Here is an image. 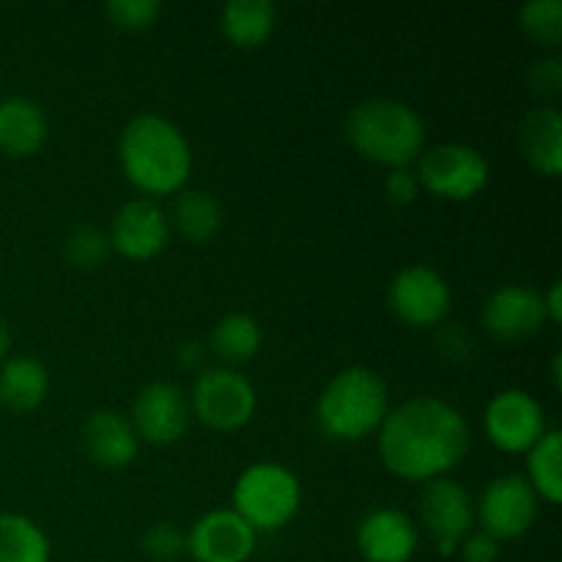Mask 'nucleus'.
I'll list each match as a JSON object with an SVG mask.
<instances>
[{"mask_svg":"<svg viewBox=\"0 0 562 562\" xmlns=\"http://www.w3.org/2000/svg\"><path fill=\"white\" fill-rule=\"evenodd\" d=\"M470 450V426L453 404L417 395L387 412L379 426V456L404 481L445 477Z\"/></svg>","mask_w":562,"mask_h":562,"instance_id":"1","label":"nucleus"},{"mask_svg":"<svg viewBox=\"0 0 562 562\" xmlns=\"http://www.w3.org/2000/svg\"><path fill=\"white\" fill-rule=\"evenodd\" d=\"M124 176L146 195H170L192 173V148L184 132L159 113H137L119 140Z\"/></svg>","mask_w":562,"mask_h":562,"instance_id":"2","label":"nucleus"},{"mask_svg":"<svg viewBox=\"0 0 562 562\" xmlns=\"http://www.w3.org/2000/svg\"><path fill=\"white\" fill-rule=\"evenodd\" d=\"M349 140L362 157L390 168H409L423 154L426 124L415 108L398 99L373 97L355 104L346 121Z\"/></svg>","mask_w":562,"mask_h":562,"instance_id":"3","label":"nucleus"},{"mask_svg":"<svg viewBox=\"0 0 562 562\" xmlns=\"http://www.w3.org/2000/svg\"><path fill=\"white\" fill-rule=\"evenodd\" d=\"M390 412L384 379L366 366H351L335 373L316 404V420L333 439L357 442L379 431Z\"/></svg>","mask_w":562,"mask_h":562,"instance_id":"4","label":"nucleus"},{"mask_svg":"<svg viewBox=\"0 0 562 562\" xmlns=\"http://www.w3.org/2000/svg\"><path fill=\"white\" fill-rule=\"evenodd\" d=\"M300 503V477L278 461H256L234 483V510L256 532H274L289 525Z\"/></svg>","mask_w":562,"mask_h":562,"instance_id":"5","label":"nucleus"},{"mask_svg":"<svg viewBox=\"0 0 562 562\" xmlns=\"http://www.w3.org/2000/svg\"><path fill=\"white\" fill-rule=\"evenodd\" d=\"M190 406L203 426L214 431H236L256 415L258 395L245 373L231 368L203 371L192 384Z\"/></svg>","mask_w":562,"mask_h":562,"instance_id":"6","label":"nucleus"},{"mask_svg":"<svg viewBox=\"0 0 562 562\" xmlns=\"http://www.w3.org/2000/svg\"><path fill=\"white\" fill-rule=\"evenodd\" d=\"M417 181L434 195L467 201L488 184V159L467 143H439L420 154Z\"/></svg>","mask_w":562,"mask_h":562,"instance_id":"7","label":"nucleus"},{"mask_svg":"<svg viewBox=\"0 0 562 562\" xmlns=\"http://www.w3.org/2000/svg\"><path fill=\"white\" fill-rule=\"evenodd\" d=\"M483 532L497 541H514L530 532L538 516V494L525 475L494 477L477 503Z\"/></svg>","mask_w":562,"mask_h":562,"instance_id":"8","label":"nucleus"},{"mask_svg":"<svg viewBox=\"0 0 562 562\" xmlns=\"http://www.w3.org/2000/svg\"><path fill=\"white\" fill-rule=\"evenodd\" d=\"M483 426L499 450L525 453L547 434V415L527 390H503L488 401Z\"/></svg>","mask_w":562,"mask_h":562,"instance_id":"9","label":"nucleus"},{"mask_svg":"<svg viewBox=\"0 0 562 562\" xmlns=\"http://www.w3.org/2000/svg\"><path fill=\"white\" fill-rule=\"evenodd\" d=\"M387 300L395 316L412 327H434L448 316L450 305H453L448 280L437 269L423 267V263L406 267L395 274Z\"/></svg>","mask_w":562,"mask_h":562,"instance_id":"10","label":"nucleus"},{"mask_svg":"<svg viewBox=\"0 0 562 562\" xmlns=\"http://www.w3.org/2000/svg\"><path fill=\"white\" fill-rule=\"evenodd\" d=\"M132 428L148 445H176L190 428V401L173 382H148L132 404Z\"/></svg>","mask_w":562,"mask_h":562,"instance_id":"11","label":"nucleus"},{"mask_svg":"<svg viewBox=\"0 0 562 562\" xmlns=\"http://www.w3.org/2000/svg\"><path fill=\"white\" fill-rule=\"evenodd\" d=\"M420 516L423 525L437 541L439 554H453L459 543L470 536L475 508L472 497L459 481L453 477H434L426 483L420 497Z\"/></svg>","mask_w":562,"mask_h":562,"instance_id":"12","label":"nucleus"},{"mask_svg":"<svg viewBox=\"0 0 562 562\" xmlns=\"http://www.w3.org/2000/svg\"><path fill=\"white\" fill-rule=\"evenodd\" d=\"M256 549V530L234 508L203 514L187 536L195 562H247Z\"/></svg>","mask_w":562,"mask_h":562,"instance_id":"13","label":"nucleus"},{"mask_svg":"<svg viewBox=\"0 0 562 562\" xmlns=\"http://www.w3.org/2000/svg\"><path fill=\"white\" fill-rule=\"evenodd\" d=\"M168 214L151 198H135L119 206L110 225V247L132 261H148L168 245Z\"/></svg>","mask_w":562,"mask_h":562,"instance_id":"14","label":"nucleus"},{"mask_svg":"<svg viewBox=\"0 0 562 562\" xmlns=\"http://www.w3.org/2000/svg\"><path fill=\"white\" fill-rule=\"evenodd\" d=\"M543 296L530 285H499L483 305V324L492 335L505 340L536 335L547 324Z\"/></svg>","mask_w":562,"mask_h":562,"instance_id":"15","label":"nucleus"},{"mask_svg":"<svg viewBox=\"0 0 562 562\" xmlns=\"http://www.w3.org/2000/svg\"><path fill=\"white\" fill-rule=\"evenodd\" d=\"M417 541L415 521L398 508H373L357 527V549L368 562H409Z\"/></svg>","mask_w":562,"mask_h":562,"instance_id":"16","label":"nucleus"},{"mask_svg":"<svg viewBox=\"0 0 562 562\" xmlns=\"http://www.w3.org/2000/svg\"><path fill=\"white\" fill-rule=\"evenodd\" d=\"M88 459L108 470L130 467L137 456V434L132 423L115 409H97L86 417L80 431Z\"/></svg>","mask_w":562,"mask_h":562,"instance_id":"17","label":"nucleus"},{"mask_svg":"<svg viewBox=\"0 0 562 562\" xmlns=\"http://www.w3.org/2000/svg\"><path fill=\"white\" fill-rule=\"evenodd\" d=\"M47 115L42 104L27 97H9L0 102V151L11 157L36 154L47 140Z\"/></svg>","mask_w":562,"mask_h":562,"instance_id":"18","label":"nucleus"},{"mask_svg":"<svg viewBox=\"0 0 562 562\" xmlns=\"http://www.w3.org/2000/svg\"><path fill=\"white\" fill-rule=\"evenodd\" d=\"M519 146L527 162L547 176L562 170V115L558 108H536L521 119Z\"/></svg>","mask_w":562,"mask_h":562,"instance_id":"19","label":"nucleus"},{"mask_svg":"<svg viewBox=\"0 0 562 562\" xmlns=\"http://www.w3.org/2000/svg\"><path fill=\"white\" fill-rule=\"evenodd\" d=\"M49 393V371L36 357H9L0 366V404L14 412H31Z\"/></svg>","mask_w":562,"mask_h":562,"instance_id":"20","label":"nucleus"},{"mask_svg":"<svg viewBox=\"0 0 562 562\" xmlns=\"http://www.w3.org/2000/svg\"><path fill=\"white\" fill-rule=\"evenodd\" d=\"M278 22V11L269 0H228L220 14V25L236 47H258L267 42Z\"/></svg>","mask_w":562,"mask_h":562,"instance_id":"21","label":"nucleus"},{"mask_svg":"<svg viewBox=\"0 0 562 562\" xmlns=\"http://www.w3.org/2000/svg\"><path fill=\"white\" fill-rule=\"evenodd\" d=\"M173 223L190 241H206L223 225V206L206 190H181L173 203Z\"/></svg>","mask_w":562,"mask_h":562,"instance_id":"22","label":"nucleus"},{"mask_svg":"<svg viewBox=\"0 0 562 562\" xmlns=\"http://www.w3.org/2000/svg\"><path fill=\"white\" fill-rule=\"evenodd\" d=\"M261 324L250 316V313H228L214 324L212 335H209V346L217 357L228 362H245L258 355L261 349Z\"/></svg>","mask_w":562,"mask_h":562,"instance_id":"23","label":"nucleus"},{"mask_svg":"<svg viewBox=\"0 0 562 562\" xmlns=\"http://www.w3.org/2000/svg\"><path fill=\"white\" fill-rule=\"evenodd\" d=\"M0 562H49V541L36 521L0 514Z\"/></svg>","mask_w":562,"mask_h":562,"instance_id":"24","label":"nucleus"},{"mask_svg":"<svg viewBox=\"0 0 562 562\" xmlns=\"http://www.w3.org/2000/svg\"><path fill=\"white\" fill-rule=\"evenodd\" d=\"M527 453V481L536 494L558 505L562 499V434L558 428H547V434Z\"/></svg>","mask_w":562,"mask_h":562,"instance_id":"25","label":"nucleus"},{"mask_svg":"<svg viewBox=\"0 0 562 562\" xmlns=\"http://www.w3.org/2000/svg\"><path fill=\"white\" fill-rule=\"evenodd\" d=\"M521 27L538 44L558 47L562 42V0H530L521 5Z\"/></svg>","mask_w":562,"mask_h":562,"instance_id":"26","label":"nucleus"},{"mask_svg":"<svg viewBox=\"0 0 562 562\" xmlns=\"http://www.w3.org/2000/svg\"><path fill=\"white\" fill-rule=\"evenodd\" d=\"M66 261L75 263L80 269H93L108 258L110 252V239L102 228L97 225H77L69 231L64 241Z\"/></svg>","mask_w":562,"mask_h":562,"instance_id":"27","label":"nucleus"},{"mask_svg":"<svg viewBox=\"0 0 562 562\" xmlns=\"http://www.w3.org/2000/svg\"><path fill=\"white\" fill-rule=\"evenodd\" d=\"M143 552L157 562H173L187 552V536L170 521H157L140 538Z\"/></svg>","mask_w":562,"mask_h":562,"instance_id":"28","label":"nucleus"},{"mask_svg":"<svg viewBox=\"0 0 562 562\" xmlns=\"http://www.w3.org/2000/svg\"><path fill=\"white\" fill-rule=\"evenodd\" d=\"M162 11L159 0H110L108 16L126 31H143L151 25Z\"/></svg>","mask_w":562,"mask_h":562,"instance_id":"29","label":"nucleus"},{"mask_svg":"<svg viewBox=\"0 0 562 562\" xmlns=\"http://www.w3.org/2000/svg\"><path fill=\"white\" fill-rule=\"evenodd\" d=\"M527 82L541 97H554L562 88V60L560 58H536L527 69Z\"/></svg>","mask_w":562,"mask_h":562,"instance_id":"30","label":"nucleus"},{"mask_svg":"<svg viewBox=\"0 0 562 562\" xmlns=\"http://www.w3.org/2000/svg\"><path fill=\"white\" fill-rule=\"evenodd\" d=\"M384 192L398 206H409V203H415L417 192H420V181H417V173H412L409 168H393L387 179H384Z\"/></svg>","mask_w":562,"mask_h":562,"instance_id":"31","label":"nucleus"},{"mask_svg":"<svg viewBox=\"0 0 562 562\" xmlns=\"http://www.w3.org/2000/svg\"><path fill=\"white\" fill-rule=\"evenodd\" d=\"M461 554L464 562H494L499 558V541L488 532H470L461 543Z\"/></svg>","mask_w":562,"mask_h":562,"instance_id":"32","label":"nucleus"},{"mask_svg":"<svg viewBox=\"0 0 562 562\" xmlns=\"http://www.w3.org/2000/svg\"><path fill=\"white\" fill-rule=\"evenodd\" d=\"M439 346H442V351L448 357H461L464 351H470V340H467L464 329H461V327L445 329L442 338H439Z\"/></svg>","mask_w":562,"mask_h":562,"instance_id":"33","label":"nucleus"},{"mask_svg":"<svg viewBox=\"0 0 562 562\" xmlns=\"http://www.w3.org/2000/svg\"><path fill=\"white\" fill-rule=\"evenodd\" d=\"M562 283L560 280H554L552 285H549L547 294L543 296V307H547V316L552 318V322H562Z\"/></svg>","mask_w":562,"mask_h":562,"instance_id":"34","label":"nucleus"},{"mask_svg":"<svg viewBox=\"0 0 562 562\" xmlns=\"http://www.w3.org/2000/svg\"><path fill=\"white\" fill-rule=\"evenodd\" d=\"M179 357H181V366L195 368L198 362H201L203 351H201V346H198V344H187V346H181V349H179Z\"/></svg>","mask_w":562,"mask_h":562,"instance_id":"35","label":"nucleus"},{"mask_svg":"<svg viewBox=\"0 0 562 562\" xmlns=\"http://www.w3.org/2000/svg\"><path fill=\"white\" fill-rule=\"evenodd\" d=\"M9 346H11V329H9V324H5V318L0 316V360L5 357Z\"/></svg>","mask_w":562,"mask_h":562,"instance_id":"36","label":"nucleus"},{"mask_svg":"<svg viewBox=\"0 0 562 562\" xmlns=\"http://www.w3.org/2000/svg\"><path fill=\"white\" fill-rule=\"evenodd\" d=\"M552 376H554V387H558L560 390V355L558 357H554V366H552Z\"/></svg>","mask_w":562,"mask_h":562,"instance_id":"37","label":"nucleus"}]
</instances>
